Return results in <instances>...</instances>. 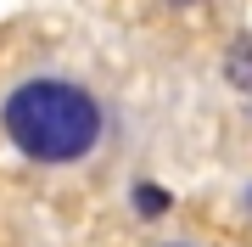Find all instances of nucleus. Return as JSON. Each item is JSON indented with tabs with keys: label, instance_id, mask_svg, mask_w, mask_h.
<instances>
[{
	"label": "nucleus",
	"instance_id": "20e7f679",
	"mask_svg": "<svg viewBox=\"0 0 252 247\" xmlns=\"http://www.w3.org/2000/svg\"><path fill=\"white\" fill-rule=\"evenodd\" d=\"M162 247H202V242H162Z\"/></svg>",
	"mask_w": 252,
	"mask_h": 247
},
{
	"label": "nucleus",
	"instance_id": "f257e3e1",
	"mask_svg": "<svg viewBox=\"0 0 252 247\" xmlns=\"http://www.w3.org/2000/svg\"><path fill=\"white\" fill-rule=\"evenodd\" d=\"M0 129L28 163H84L107 135V112L79 79L34 73L6 90Z\"/></svg>",
	"mask_w": 252,
	"mask_h": 247
},
{
	"label": "nucleus",
	"instance_id": "39448f33",
	"mask_svg": "<svg viewBox=\"0 0 252 247\" xmlns=\"http://www.w3.org/2000/svg\"><path fill=\"white\" fill-rule=\"evenodd\" d=\"M247 208H252V191H247Z\"/></svg>",
	"mask_w": 252,
	"mask_h": 247
},
{
	"label": "nucleus",
	"instance_id": "7ed1b4c3",
	"mask_svg": "<svg viewBox=\"0 0 252 247\" xmlns=\"http://www.w3.org/2000/svg\"><path fill=\"white\" fill-rule=\"evenodd\" d=\"M224 73H230V84H235V90H247V96H252V39H241V45L230 51Z\"/></svg>",
	"mask_w": 252,
	"mask_h": 247
},
{
	"label": "nucleus",
	"instance_id": "f03ea898",
	"mask_svg": "<svg viewBox=\"0 0 252 247\" xmlns=\"http://www.w3.org/2000/svg\"><path fill=\"white\" fill-rule=\"evenodd\" d=\"M168 208H174V197L162 191V185H135V213L140 219H162Z\"/></svg>",
	"mask_w": 252,
	"mask_h": 247
}]
</instances>
